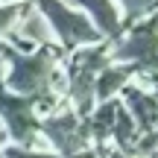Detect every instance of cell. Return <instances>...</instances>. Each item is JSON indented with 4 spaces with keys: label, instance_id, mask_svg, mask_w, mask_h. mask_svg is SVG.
I'll return each instance as SVG.
<instances>
[{
    "label": "cell",
    "instance_id": "6da1fadb",
    "mask_svg": "<svg viewBox=\"0 0 158 158\" xmlns=\"http://www.w3.org/2000/svg\"><path fill=\"white\" fill-rule=\"evenodd\" d=\"M0 56L6 62L3 88L15 97L27 100H44L50 94V82L56 68L62 64V50L59 47H38L32 53H18L6 41H0ZM56 100V97H53Z\"/></svg>",
    "mask_w": 158,
    "mask_h": 158
},
{
    "label": "cell",
    "instance_id": "7a4b0ae2",
    "mask_svg": "<svg viewBox=\"0 0 158 158\" xmlns=\"http://www.w3.org/2000/svg\"><path fill=\"white\" fill-rule=\"evenodd\" d=\"M111 64V44L100 41V44L82 47V50L70 53V62H64V76H68V91H64V102L73 108L76 117H88L97 108L94 85L97 76Z\"/></svg>",
    "mask_w": 158,
    "mask_h": 158
},
{
    "label": "cell",
    "instance_id": "3957f363",
    "mask_svg": "<svg viewBox=\"0 0 158 158\" xmlns=\"http://www.w3.org/2000/svg\"><path fill=\"white\" fill-rule=\"evenodd\" d=\"M111 62L129 64L138 82L158 79V9L111 41Z\"/></svg>",
    "mask_w": 158,
    "mask_h": 158
},
{
    "label": "cell",
    "instance_id": "277c9868",
    "mask_svg": "<svg viewBox=\"0 0 158 158\" xmlns=\"http://www.w3.org/2000/svg\"><path fill=\"white\" fill-rule=\"evenodd\" d=\"M29 3L50 23L59 50L76 53L82 47H91V44H100L102 41L100 32L94 29V23L76 9V3H64V0H29Z\"/></svg>",
    "mask_w": 158,
    "mask_h": 158
},
{
    "label": "cell",
    "instance_id": "5b68a950",
    "mask_svg": "<svg viewBox=\"0 0 158 158\" xmlns=\"http://www.w3.org/2000/svg\"><path fill=\"white\" fill-rule=\"evenodd\" d=\"M38 135L44 138V143L53 149L59 158H68V155H76L82 149H91V132H88V123L82 117H76L73 108L68 102L50 111L47 117L38 120Z\"/></svg>",
    "mask_w": 158,
    "mask_h": 158
},
{
    "label": "cell",
    "instance_id": "8992f818",
    "mask_svg": "<svg viewBox=\"0 0 158 158\" xmlns=\"http://www.w3.org/2000/svg\"><path fill=\"white\" fill-rule=\"evenodd\" d=\"M0 126H3L6 138L15 141V147L27 149H44L53 152L44 143V138L38 135V114H35V100L27 97H15L0 85Z\"/></svg>",
    "mask_w": 158,
    "mask_h": 158
},
{
    "label": "cell",
    "instance_id": "52a82bcc",
    "mask_svg": "<svg viewBox=\"0 0 158 158\" xmlns=\"http://www.w3.org/2000/svg\"><path fill=\"white\" fill-rule=\"evenodd\" d=\"M120 102H123V108L129 111V117L135 120L141 135L158 132V100L152 97V91H149L147 85L132 79V82L120 91Z\"/></svg>",
    "mask_w": 158,
    "mask_h": 158
},
{
    "label": "cell",
    "instance_id": "ba28073f",
    "mask_svg": "<svg viewBox=\"0 0 158 158\" xmlns=\"http://www.w3.org/2000/svg\"><path fill=\"white\" fill-rule=\"evenodd\" d=\"M76 9L94 23V29L100 32L102 41L111 44L114 38L123 35V15L114 6V0H73Z\"/></svg>",
    "mask_w": 158,
    "mask_h": 158
},
{
    "label": "cell",
    "instance_id": "9c48e42d",
    "mask_svg": "<svg viewBox=\"0 0 158 158\" xmlns=\"http://www.w3.org/2000/svg\"><path fill=\"white\" fill-rule=\"evenodd\" d=\"M132 79H135V70H132L129 64H117V62H111L100 76H97V85H94L97 106H100V102H108V100H117V94L132 82Z\"/></svg>",
    "mask_w": 158,
    "mask_h": 158
},
{
    "label": "cell",
    "instance_id": "30bf717a",
    "mask_svg": "<svg viewBox=\"0 0 158 158\" xmlns=\"http://www.w3.org/2000/svg\"><path fill=\"white\" fill-rule=\"evenodd\" d=\"M114 6L123 15V29H126V27H132V23H138V21L152 15L158 9V0H114Z\"/></svg>",
    "mask_w": 158,
    "mask_h": 158
},
{
    "label": "cell",
    "instance_id": "8fae6325",
    "mask_svg": "<svg viewBox=\"0 0 158 158\" xmlns=\"http://www.w3.org/2000/svg\"><path fill=\"white\" fill-rule=\"evenodd\" d=\"M27 3V0H23ZM23 3H0V41H6L18 27V18L23 12Z\"/></svg>",
    "mask_w": 158,
    "mask_h": 158
},
{
    "label": "cell",
    "instance_id": "7c38bea8",
    "mask_svg": "<svg viewBox=\"0 0 158 158\" xmlns=\"http://www.w3.org/2000/svg\"><path fill=\"white\" fill-rule=\"evenodd\" d=\"M0 158H59V155L44 152V149H27V147H3Z\"/></svg>",
    "mask_w": 158,
    "mask_h": 158
},
{
    "label": "cell",
    "instance_id": "4fadbf2b",
    "mask_svg": "<svg viewBox=\"0 0 158 158\" xmlns=\"http://www.w3.org/2000/svg\"><path fill=\"white\" fill-rule=\"evenodd\" d=\"M106 155V149H97V147H91V149H82V152H76V155H68V158H102Z\"/></svg>",
    "mask_w": 158,
    "mask_h": 158
},
{
    "label": "cell",
    "instance_id": "5bb4252c",
    "mask_svg": "<svg viewBox=\"0 0 158 158\" xmlns=\"http://www.w3.org/2000/svg\"><path fill=\"white\" fill-rule=\"evenodd\" d=\"M102 158H135V155H129V152H120V149L108 147V149H106V155H102Z\"/></svg>",
    "mask_w": 158,
    "mask_h": 158
},
{
    "label": "cell",
    "instance_id": "9a60e30c",
    "mask_svg": "<svg viewBox=\"0 0 158 158\" xmlns=\"http://www.w3.org/2000/svg\"><path fill=\"white\" fill-rule=\"evenodd\" d=\"M141 85H147V88L152 91V97L158 100V79H149V82H141Z\"/></svg>",
    "mask_w": 158,
    "mask_h": 158
},
{
    "label": "cell",
    "instance_id": "2e32d148",
    "mask_svg": "<svg viewBox=\"0 0 158 158\" xmlns=\"http://www.w3.org/2000/svg\"><path fill=\"white\" fill-rule=\"evenodd\" d=\"M0 3H23V0H0Z\"/></svg>",
    "mask_w": 158,
    "mask_h": 158
},
{
    "label": "cell",
    "instance_id": "e0dca14e",
    "mask_svg": "<svg viewBox=\"0 0 158 158\" xmlns=\"http://www.w3.org/2000/svg\"><path fill=\"white\" fill-rule=\"evenodd\" d=\"M147 158H158V149H155V152H149V155H147Z\"/></svg>",
    "mask_w": 158,
    "mask_h": 158
}]
</instances>
